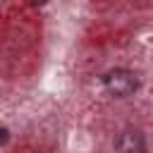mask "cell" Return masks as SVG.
I'll return each instance as SVG.
<instances>
[{"mask_svg": "<svg viewBox=\"0 0 153 153\" xmlns=\"http://www.w3.org/2000/svg\"><path fill=\"white\" fill-rule=\"evenodd\" d=\"M31 5H36V7H41V5H45V0H29Z\"/></svg>", "mask_w": 153, "mask_h": 153, "instance_id": "4", "label": "cell"}, {"mask_svg": "<svg viewBox=\"0 0 153 153\" xmlns=\"http://www.w3.org/2000/svg\"><path fill=\"white\" fill-rule=\"evenodd\" d=\"M103 84H105V88L115 98H127V96H134L136 93L139 76L134 72H129V69H110L103 76Z\"/></svg>", "mask_w": 153, "mask_h": 153, "instance_id": "1", "label": "cell"}, {"mask_svg": "<svg viewBox=\"0 0 153 153\" xmlns=\"http://www.w3.org/2000/svg\"><path fill=\"white\" fill-rule=\"evenodd\" d=\"M115 146L120 151H143V139L136 131H127V134H120V139L115 141Z\"/></svg>", "mask_w": 153, "mask_h": 153, "instance_id": "2", "label": "cell"}, {"mask_svg": "<svg viewBox=\"0 0 153 153\" xmlns=\"http://www.w3.org/2000/svg\"><path fill=\"white\" fill-rule=\"evenodd\" d=\"M10 136H7V129H0V143H5Z\"/></svg>", "mask_w": 153, "mask_h": 153, "instance_id": "3", "label": "cell"}]
</instances>
